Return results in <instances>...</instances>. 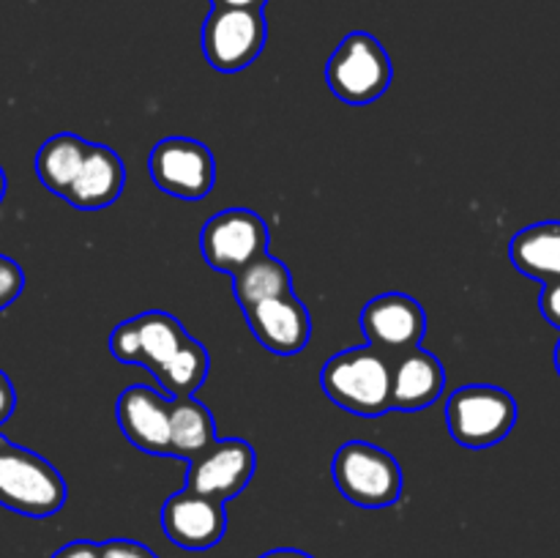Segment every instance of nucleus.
Instances as JSON below:
<instances>
[{
  "label": "nucleus",
  "mask_w": 560,
  "mask_h": 558,
  "mask_svg": "<svg viewBox=\"0 0 560 558\" xmlns=\"http://www.w3.org/2000/svg\"><path fill=\"white\" fill-rule=\"evenodd\" d=\"M323 392L355 416H383L392 410V364L375 348H350L331 356L320 370Z\"/></svg>",
  "instance_id": "obj_1"
},
{
  "label": "nucleus",
  "mask_w": 560,
  "mask_h": 558,
  "mask_svg": "<svg viewBox=\"0 0 560 558\" xmlns=\"http://www.w3.org/2000/svg\"><path fill=\"white\" fill-rule=\"evenodd\" d=\"M66 481L52 463L0 435V507L25 518H49L66 503Z\"/></svg>",
  "instance_id": "obj_2"
},
{
  "label": "nucleus",
  "mask_w": 560,
  "mask_h": 558,
  "mask_svg": "<svg viewBox=\"0 0 560 558\" xmlns=\"http://www.w3.org/2000/svg\"><path fill=\"white\" fill-rule=\"evenodd\" d=\"M394 80V66L372 33L355 31L337 44L326 63V82L339 102L364 107L381 98Z\"/></svg>",
  "instance_id": "obj_3"
},
{
  "label": "nucleus",
  "mask_w": 560,
  "mask_h": 558,
  "mask_svg": "<svg viewBox=\"0 0 560 558\" xmlns=\"http://www.w3.org/2000/svg\"><path fill=\"white\" fill-rule=\"evenodd\" d=\"M337 490L364 509L392 507L402 496V468L386 449L366 441L339 446L331 465Z\"/></svg>",
  "instance_id": "obj_4"
},
{
  "label": "nucleus",
  "mask_w": 560,
  "mask_h": 558,
  "mask_svg": "<svg viewBox=\"0 0 560 558\" xmlns=\"http://www.w3.org/2000/svg\"><path fill=\"white\" fill-rule=\"evenodd\" d=\"M446 425L459 446H495L517 425V403L506 388L470 383L448 397Z\"/></svg>",
  "instance_id": "obj_5"
},
{
  "label": "nucleus",
  "mask_w": 560,
  "mask_h": 558,
  "mask_svg": "<svg viewBox=\"0 0 560 558\" xmlns=\"http://www.w3.org/2000/svg\"><path fill=\"white\" fill-rule=\"evenodd\" d=\"M268 25L262 9H228L213 5L202 22V53L208 66L224 74L244 71L260 58Z\"/></svg>",
  "instance_id": "obj_6"
},
{
  "label": "nucleus",
  "mask_w": 560,
  "mask_h": 558,
  "mask_svg": "<svg viewBox=\"0 0 560 558\" xmlns=\"http://www.w3.org/2000/svg\"><path fill=\"white\" fill-rule=\"evenodd\" d=\"M151 178L164 195L180 200H202L217 184V159L211 148L191 137H164L153 146Z\"/></svg>",
  "instance_id": "obj_7"
},
{
  "label": "nucleus",
  "mask_w": 560,
  "mask_h": 558,
  "mask_svg": "<svg viewBox=\"0 0 560 558\" xmlns=\"http://www.w3.org/2000/svg\"><path fill=\"white\" fill-rule=\"evenodd\" d=\"M200 249L208 266L233 277L268 252L266 219L249 208L219 211L202 228Z\"/></svg>",
  "instance_id": "obj_8"
},
{
  "label": "nucleus",
  "mask_w": 560,
  "mask_h": 558,
  "mask_svg": "<svg viewBox=\"0 0 560 558\" xmlns=\"http://www.w3.org/2000/svg\"><path fill=\"white\" fill-rule=\"evenodd\" d=\"M359 326L370 348H375L386 359H399L421 345L427 315L413 295L383 293L361 310Z\"/></svg>",
  "instance_id": "obj_9"
},
{
  "label": "nucleus",
  "mask_w": 560,
  "mask_h": 558,
  "mask_svg": "<svg viewBox=\"0 0 560 558\" xmlns=\"http://www.w3.org/2000/svg\"><path fill=\"white\" fill-rule=\"evenodd\" d=\"M186 337L189 334L184 332L178 317L153 310L118 323L109 337V350L124 364H142L159 375V370L167 364Z\"/></svg>",
  "instance_id": "obj_10"
},
{
  "label": "nucleus",
  "mask_w": 560,
  "mask_h": 558,
  "mask_svg": "<svg viewBox=\"0 0 560 558\" xmlns=\"http://www.w3.org/2000/svg\"><path fill=\"white\" fill-rule=\"evenodd\" d=\"M255 463V449L249 443L241 438H224L200 457L191 460L186 470V490L217 498V501H230L249 485Z\"/></svg>",
  "instance_id": "obj_11"
},
{
  "label": "nucleus",
  "mask_w": 560,
  "mask_h": 558,
  "mask_svg": "<svg viewBox=\"0 0 560 558\" xmlns=\"http://www.w3.org/2000/svg\"><path fill=\"white\" fill-rule=\"evenodd\" d=\"M162 531L173 545L184 547V550H208V547L219 545L228 531L224 501L184 487L164 501Z\"/></svg>",
  "instance_id": "obj_12"
},
{
  "label": "nucleus",
  "mask_w": 560,
  "mask_h": 558,
  "mask_svg": "<svg viewBox=\"0 0 560 558\" xmlns=\"http://www.w3.org/2000/svg\"><path fill=\"white\" fill-rule=\"evenodd\" d=\"M244 315L257 342L271 353L293 356L310 345L312 317L295 293L257 301L255 306L244 310Z\"/></svg>",
  "instance_id": "obj_13"
},
{
  "label": "nucleus",
  "mask_w": 560,
  "mask_h": 558,
  "mask_svg": "<svg viewBox=\"0 0 560 558\" xmlns=\"http://www.w3.org/2000/svg\"><path fill=\"white\" fill-rule=\"evenodd\" d=\"M170 403L173 399L162 397L142 383L129 386L115 405L120 432L140 452L170 457Z\"/></svg>",
  "instance_id": "obj_14"
},
{
  "label": "nucleus",
  "mask_w": 560,
  "mask_h": 558,
  "mask_svg": "<svg viewBox=\"0 0 560 558\" xmlns=\"http://www.w3.org/2000/svg\"><path fill=\"white\" fill-rule=\"evenodd\" d=\"M124 184L126 170L118 153L107 146L91 142L63 200H69L74 208H82V211H98V208H107L118 200Z\"/></svg>",
  "instance_id": "obj_15"
},
{
  "label": "nucleus",
  "mask_w": 560,
  "mask_h": 558,
  "mask_svg": "<svg viewBox=\"0 0 560 558\" xmlns=\"http://www.w3.org/2000/svg\"><path fill=\"white\" fill-rule=\"evenodd\" d=\"M446 386V372L438 356L413 348L392 364V410H424L435 403Z\"/></svg>",
  "instance_id": "obj_16"
},
{
  "label": "nucleus",
  "mask_w": 560,
  "mask_h": 558,
  "mask_svg": "<svg viewBox=\"0 0 560 558\" xmlns=\"http://www.w3.org/2000/svg\"><path fill=\"white\" fill-rule=\"evenodd\" d=\"M514 268L536 282L560 279V222H539L523 228L509 246Z\"/></svg>",
  "instance_id": "obj_17"
},
{
  "label": "nucleus",
  "mask_w": 560,
  "mask_h": 558,
  "mask_svg": "<svg viewBox=\"0 0 560 558\" xmlns=\"http://www.w3.org/2000/svg\"><path fill=\"white\" fill-rule=\"evenodd\" d=\"M217 421L195 397H173L170 403V457L197 460L217 443Z\"/></svg>",
  "instance_id": "obj_18"
},
{
  "label": "nucleus",
  "mask_w": 560,
  "mask_h": 558,
  "mask_svg": "<svg viewBox=\"0 0 560 558\" xmlns=\"http://www.w3.org/2000/svg\"><path fill=\"white\" fill-rule=\"evenodd\" d=\"M91 142L77 135H55L38 148L36 153V175L52 195L63 197L66 189L74 181L82 159H85Z\"/></svg>",
  "instance_id": "obj_19"
},
{
  "label": "nucleus",
  "mask_w": 560,
  "mask_h": 558,
  "mask_svg": "<svg viewBox=\"0 0 560 558\" xmlns=\"http://www.w3.org/2000/svg\"><path fill=\"white\" fill-rule=\"evenodd\" d=\"M233 293L241 310H249L257 301L277 299V295L293 293V277L279 257L260 255L249 266L233 274Z\"/></svg>",
  "instance_id": "obj_20"
},
{
  "label": "nucleus",
  "mask_w": 560,
  "mask_h": 558,
  "mask_svg": "<svg viewBox=\"0 0 560 558\" xmlns=\"http://www.w3.org/2000/svg\"><path fill=\"white\" fill-rule=\"evenodd\" d=\"M208 364H211L208 350L195 337H186L167 364L159 370L156 381L170 397H195L197 388L206 383Z\"/></svg>",
  "instance_id": "obj_21"
},
{
  "label": "nucleus",
  "mask_w": 560,
  "mask_h": 558,
  "mask_svg": "<svg viewBox=\"0 0 560 558\" xmlns=\"http://www.w3.org/2000/svg\"><path fill=\"white\" fill-rule=\"evenodd\" d=\"M25 290V271L11 257L0 255V310L14 304Z\"/></svg>",
  "instance_id": "obj_22"
},
{
  "label": "nucleus",
  "mask_w": 560,
  "mask_h": 558,
  "mask_svg": "<svg viewBox=\"0 0 560 558\" xmlns=\"http://www.w3.org/2000/svg\"><path fill=\"white\" fill-rule=\"evenodd\" d=\"M102 558H156V553L135 539H109L102 545Z\"/></svg>",
  "instance_id": "obj_23"
},
{
  "label": "nucleus",
  "mask_w": 560,
  "mask_h": 558,
  "mask_svg": "<svg viewBox=\"0 0 560 558\" xmlns=\"http://www.w3.org/2000/svg\"><path fill=\"white\" fill-rule=\"evenodd\" d=\"M539 310L547 323H552V326L560 328V279H556V282H547L545 288H541Z\"/></svg>",
  "instance_id": "obj_24"
},
{
  "label": "nucleus",
  "mask_w": 560,
  "mask_h": 558,
  "mask_svg": "<svg viewBox=\"0 0 560 558\" xmlns=\"http://www.w3.org/2000/svg\"><path fill=\"white\" fill-rule=\"evenodd\" d=\"M52 558H102V545L91 539H77L55 550Z\"/></svg>",
  "instance_id": "obj_25"
},
{
  "label": "nucleus",
  "mask_w": 560,
  "mask_h": 558,
  "mask_svg": "<svg viewBox=\"0 0 560 558\" xmlns=\"http://www.w3.org/2000/svg\"><path fill=\"white\" fill-rule=\"evenodd\" d=\"M14 408H16L14 383H11V377L0 370V425H5V421L11 419Z\"/></svg>",
  "instance_id": "obj_26"
},
{
  "label": "nucleus",
  "mask_w": 560,
  "mask_h": 558,
  "mask_svg": "<svg viewBox=\"0 0 560 558\" xmlns=\"http://www.w3.org/2000/svg\"><path fill=\"white\" fill-rule=\"evenodd\" d=\"M268 0H211V5H228V9H262Z\"/></svg>",
  "instance_id": "obj_27"
},
{
  "label": "nucleus",
  "mask_w": 560,
  "mask_h": 558,
  "mask_svg": "<svg viewBox=\"0 0 560 558\" xmlns=\"http://www.w3.org/2000/svg\"><path fill=\"white\" fill-rule=\"evenodd\" d=\"M260 558H312V556L304 550H293V547H279V550L262 553Z\"/></svg>",
  "instance_id": "obj_28"
},
{
  "label": "nucleus",
  "mask_w": 560,
  "mask_h": 558,
  "mask_svg": "<svg viewBox=\"0 0 560 558\" xmlns=\"http://www.w3.org/2000/svg\"><path fill=\"white\" fill-rule=\"evenodd\" d=\"M5 189H9V181H5V173H3V167H0V202H3V197H5Z\"/></svg>",
  "instance_id": "obj_29"
},
{
  "label": "nucleus",
  "mask_w": 560,
  "mask_h": 558,
  "mask_svg": "<svg viewBox=\"0 0 560 558\" xmlns=\"http://www.w3.org/2000/svg\"><path fill=\"white\" fill-rule=\"evenodd\" d=\"M556 370H558V375H560V342H558V348H556Z\"/></svg>",
  "instance_id": "obj_30"
}]
</instances>
